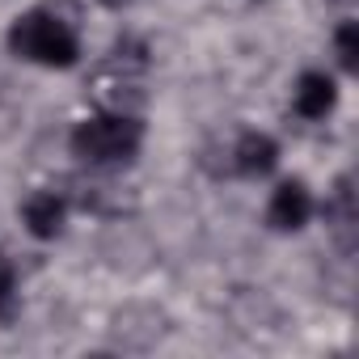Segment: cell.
Segmentation results:
<instances>
[{
	"label": "cell",
	"mask_w": 359,
	"mask_h": 359,
	"mask_svg": "<svg viewBox=\"0 0 359 359\" xmlns=\"http://www.w3.org/2000/svg\"><path fill=\"white\" fill-rule=\"evenodd\" d=\"M9 51L18 60L43 64V68H72L81 60V39L76 30L47 9H30L22 18H13L9 26Z\"/></svg>",
	"instance_id": "6da1fadb"
},
{
	"label": "cell",
	"mask_w": 359,
	"mask_h": 359,
	"mask_svg": "<svg viewBox=\"0 0 359 359\" xmlns=\"http://www.w3.org/2000/svg\"><path fill=\"white\" fill-rule=\"evenodd\" d=\"M144 144V123L123 110H102L72 131V152L85 165H127Z\"/></svg>",
	"instance_id": "7a4b0ae2"
},
{
	"label": "cell",
	"mask_w": 359,
	"mask_h": 359,
	"mask_svg": "<svg viewBox=\"0 0 359 359\" xmlns=\"http://www.w3.org/2000/svg\"><path fill=\"white\" fill-rule=\"evenodd\" d=\"M313 216V195L304 182H279L266 203V224L275 233H300Z\"/></svg>",
	"instance_id": "3957f363"
},
{
	"label": "cell",
	"mask_w": 359,
	"mask_h": 359,
	"mask_svg": "<svg viewBox=\"0 0 359 359\" xmlns=\"http://www.w3.org/2000/svg\"><path fill=\"white\" fill-rule=\"evenodd\" d=\"M22 224L30 237L39 241H55L68 224V199L60 191H34L26 203H22Z\"/></svg>",
	"instance_id": "277c9868"
},
{
	"label": "cell",
	"mask_w": 359,
	"mask_h": 359,
	"mask_svg": "<svg viewBox=\"0 0 359 359\" xmlns=\"http://www.w3.org/2000/svg\"><path fill=\"white\" fill-rule=\"evenodd\" d=\"M292 106H296V114L309 118V123L330 118L334 106H338V85H334V76H325V72H300L296 85H292Z\"/></svg>",
	"instance_id": "5b68a950"
},
{
	"label": "cell",
	"mask_w": 359,
	"mask_h": 359,
	"mask_svg": "<svg viewBox=\"0 0 359 359\" xmlns=\"http://www.w3.org/2000/svg\"><path fill=\"white\" fill-rule=\"evenodd\" d=\"M229 156H233V169H237V173H245V177H266V173L279 165V144H275V135H266V131H241Z\"/></svg>",
	"instance_id": "8992f818"
},
{
	"label": "cell",
	"mask_w": 359,
	"mask_h": 359,
	"mask_svg": "<svg viewBox=\"0 0 359 359\" xmlns=\"http://www.w3.org/2000/svg\"><path fill=\"white\" fill-rule=\"evenodd\" d=\"M355 220H359V212H355V191H351V177H338V187L330 191V199H325V224H330V233L338 237V245L351 254V245H355Z\"/></svg>",
	"instance_id": "52a82bcc"
},
{
	"label": "cell",
	"mask_w": 359,
	"mask_h": 359,
	"mask_svg": "<svg viewBox=\"0 0 359 359\" xmlns=\"http://www.w3.org/2000/svg\"><path fill=\"white\" fill-rule=\"evenodd\" d=\"M334 55H338V64H342L346 72L359 68V26H355V22H342V26L334 30Z\"/></svg>",
	"instance_id": "ba28073f"
},
{
	"label": "cell",
	"mask_w": 359,
	"mask_h": 359,
	"mask_svg": "<svg viewBox=\"0 0 359 359\" xmlns=\"http://www.w3.org/2000/svg\"><path fill=\"white\" fill-rule=\"evenodd\" d=\"M13 313H18V271L0 254V321H9Z\"/></svg>",
	"instance_id": "9c48e42d"
},
{
	"label": "cell",
	"mask_w": 359,
	"mask_h": 359,
	"mask_svg": "<svg viewBox=\"0 0 359 359\" xmlns=\"http://www.w3.org/2000/svg\"><path fill=\"white\" fill-rule=\"evenodd\" d=\"M102 5H106V9H118V5H127V0H102Z\"/></svg>",
	"instance_id": "30bf717a"
}]
</instances>
